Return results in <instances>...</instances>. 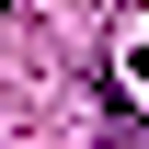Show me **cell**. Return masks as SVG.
Returning a JSON list of instances; mask_svg holds the SVG:
<instances>
[{
  "mask_svg": "<svg viewBox=\"0 0 149 149\" xmlns=\"http://www.w3.org/2000/svg\"><path fill=\"white\" fill-rule=\"evenodd\" d=\"M126 80H138V92H149V46H126Z\"/></svg>",
  "mask_w": 149,
  "mask_h": 149,
  "instance_id": "6da1fadb",
  "label": "cell"
}]
</instances>
